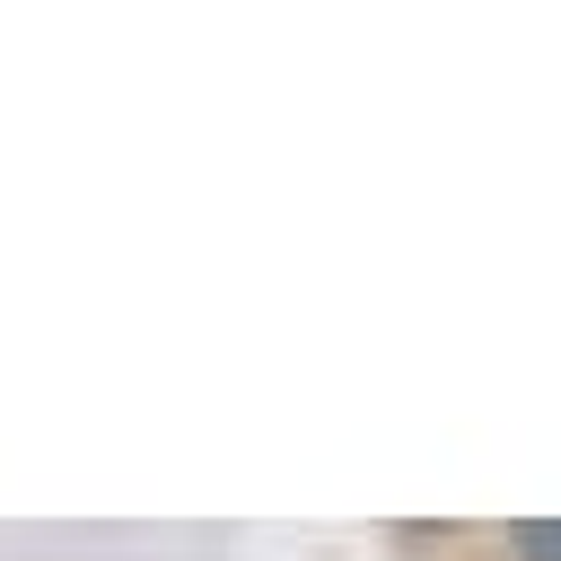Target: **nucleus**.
I'll use <instances>...</instances> for the list:
<instances>
[{
    "label": "nucleus",
    "mask_w": 561,
    "mask_h": 561,
    "mask_svg": "<svg viewBox=\"0 0 561 561\" xmlns=\"http://www.w3.org/2000/svg\"><path fill=\"white\" fill-rule=\"evenodd\" d=\"M508 543H517L526 561H561V526H552V517H526V526H508Z\"/></svg>",
    "instance_id": "f257e3e1"
}]
</instances>
